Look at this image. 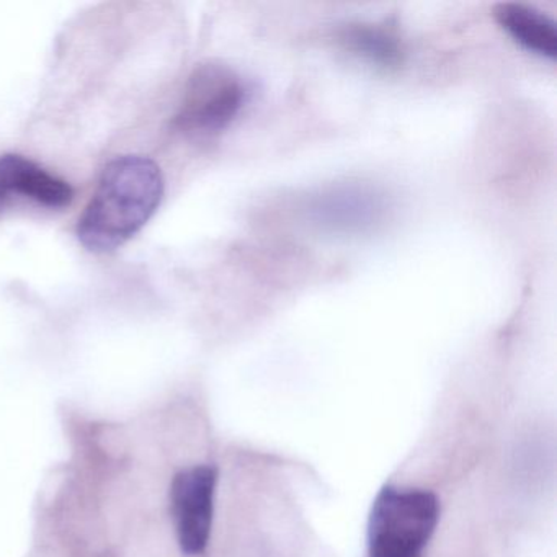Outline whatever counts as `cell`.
I'll return each instance as SVG.
<instances>
[{
    "mask_svg": "<svg viewBox=\"0 0 557 557\" xmlns=\"http://www.w3.org/2000/svg\"><path fill=\"white\" fill-rule=\"evenodd\" d=\"M164 197V177L154 161L125 156L107 165L77 226L90 252L119 249L154 216Z\"/></svg>",
    "mask_w": 557,
    "mask_h": 557,
    "instance_id": "6da1fadb",
    "label": "cell"
},
{
    "mask_svg": "<svg viewBox=\"0 0 557 557\" xmlns=\"http://www.w3.org/2000/svg\"><path fill=\"white\" fill-rule=\"evenodd\" d=\"M438 520L432 492L384 487L368 520V557H422Z\"/></svg>",
    "mask_w": 557,
    "mask_h": 557,
    "instance_id": "7a4b0ae2",
    "label": "cell"
},
{
    "mask_svg": "<svg viewBox=\"0 0 557 557\" xmlns=\"http://www.w3.org/2000/svg\"><path fill=\"white\" fill-rule=\"evenodd\" d=\"M246 100L243 77L221 61H207L188 77L174 126L195 138L218 135L239 116Z\"/></svg>",
    "mask_w": 557,
    "mask_h": 557,
    "instance_id": "3957f363",
    "label": "cell"
},
{
    "mask_svg": "<svg viewBox=\"0 0 557 557\" xmlns=\"http://www.w3.org/2000/svg\"><path fill=\"white\" fill-rule=\"evenodd\" d=\"M306 216L321 227L341 234H360L383 223L389 211L386 194L373 185L347 182L322 188L308 198Z\"/></svg>",
    "mask_w": 557,
    "mask_h": 557,
    "instance_id": "277c9868",
    "label": "cell"
},
{
    "mask_svg": "<svg viewBox=\"0 0 557 557\" xmlns=\"http://www.w3.org/2000/svg\"><path fill=\"white\" fill-rule=\"evenodd\" d=\"M218 472L213 466H191L172 482L171 502L178 546L187 556H198L210 543L213 530Z\"/></svg>",
    "mask_w": 557,
    "mask_h": 557,
    "instance_id": "5b68a950",
    "label": "cell"
},
{
    "mask_svg": "<svg viewBox=\"0 0 557 557\" xmlns=\"http://www.w3.org/2000/svg\"><path fill=\"white\" fill-rule=\"evenodd\" d=\"M21 198L48 210H63L73 203L74 191L66 181L45 171L30 159L17 154L0 156V210Z\"/></svg>",
    "mask_w": 557,
    "mask_h": 557,
    "instance_id": "8992f818",
    "label": "cell"
},
{
    "mask_svg": "<svg viewBox=\"0 0 557 557\" xmlns=\"http://www.w3.org/2000/svg\"><path fill=\"white\" fill-rule=\"evenodd\" d=\"M492 15L498 27L523 50L556 61L557 25L546 12L521 2H500L494 5Z\"/></svg>",
    "mask_w": 557,
    "mask_h": 557,
    "instance_id": "52a82bcc",
    "label": "cell"
},
{
    "mask_svg": "<svg viewBox=\"0 0 557 557\" xmlns=\"http://www.w3.org/2000/svg\"><path fill=\"white\" fill-rule=\"evenodd\" d=\"M337 40L348 53L386 73L400 70L406 60L399 38L376 25H347L338 30Z\"/></svg>",
    "mask_w": 557,
    "mask_h": 557,
    "instance_id": "ba28073f",
    "label": "cell"
}]
</instances>
